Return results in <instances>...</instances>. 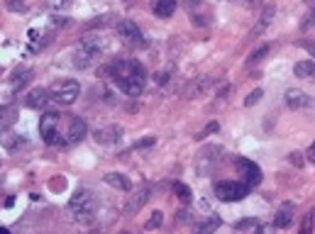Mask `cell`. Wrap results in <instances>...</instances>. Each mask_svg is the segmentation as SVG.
<instances>
[{
  "instance_id": "9",
  "label": "cell",
  "mask_w": 315,
  "mask_h": 234,
  "mask_svg": "<svg viewBox=\"0 0 315 234\" xmlns=\"http://www.w3.org/2000/svg\"><path fill=\"white\" fill-rule=\"evenodd\" d=\"M49 100H52V96H49V90H47V88H32V90L27 93L25 105L32 108V110H44V108L49 105Z\"/></svg>"
},
{
  "instance_id": "11",
  "label": "cell",
  "mask_w": 315,
  "mask_h": 234,
  "mask_svg": "<svg viewBox=\"0 0 315 234\" xmlns=\"http://www.w3.org/2000/svg\"><path fill=\"white\" fill-rule=\"evenodd\" d=\"M120 137H123V127L120 124H110V127H103V129H96V134H93V139L98 144H112Z\"/></svg>"
},
{
  "instance_id": "21",
  "label": "cell",
  "mask_w": 315,
  "mask_h": 234,
  "mask_svg": "<svg viewBox=\"0 0 315 234\" xmlns=\"http://www.w3.org/2000/svg\"><path fill=\"white\" fill-rule=\"evenodd\" d=\"M234 229H237V232H259L261 224H259V220H254V217H245V220L234 222Z\"/></svg>"
},
{
  "instance_id": "3",
  "label": "cell",
  "mask_w": 315,
  "mask_h": 234,
  "mask_svg": "<svg viewBox=\"0 0 315 234\" xmlns=\"http://www.w3.org/2000/svg\"><path fill=\"white\" fill-rule=\"evenodd\" d=\"M69 210H71V215H73V220L76 222L91 224V222L96 220V198L88 193L86 188H78L76 193L71 195Z\"/></svg>"
},
{
  "instance_id": "10",
  "label": "cell",
  "mask_w": 315,
  "mask_h": 234,
  "mask_svg": "<svg viewBox=\"0 0 315 234\" xmlns=\"http://www.w3.org/2000/svg\"><path fill=\"white\" fill-rule=\"evenodd\" d=\"M29 81H32V69L17 66V69L13 71V76H10V90H13V93H20Z\"/></svg>"
},
{
  "instance_id": "35",
  "label": "cell",
  "mask_w": 315,
  "mask_h": 234,
  "mask_svg": "<svg viewBox=\"0 0 315 234\" xmlns=\"http://www.w3.org/2000/svg\"><path fill=\"white\" fill-rule=\"evenodd\" d=\"M151 144H154V137H147V139H142V142H137V149H147Z\"/></svg>"
},
{
  "instance_id": "17",
  "label": "cell",
  "mask_w": 315,
  "mask_h": 234,
  "mask_svg": "<svg viewBox=\"0 0 315 234\" xmlns=\"http://www.w3.org/2000/svg\"><path fill=\"white\" fill-rule=\"evenodd\" d=\"M17 122V108L15 105H0V129H8Z\"/></svg>"
},
{
  "instance_id": "26",
  "label": "cell",
  "mask_w": 315,
  "mask_h": 234,
  "mask_svg": "<svg viewBox=\"0 0 315 234\" xmlns=\"http://www.w3.org/2000/svg\"><path fill=\"white\" fill-rule=\"evenodd\" d=\"M261 98H264V90H261V88H257V90H252V93L245 98V105H247V108H252L254 103H259Z\"/></svg>"
},
{
  "instance_id": "28",
  "label": "cell",
  "mask_w": 315,
  "mask_h": 234,
  "mask_svg": "<svg viewBox=\"0 0 315 234\" xmlns=\"http://www.w3.org/2000/svg\"><path fill=\"white\" fill-rule=\"evenodd\" d=\"M208 83H210L208 78H203V81H195V83L191 85V88H188V96H195V93H203V90L208 88Z\"/></svg>"
},
{
  "instance_id": "37",
  "label": "cell",
  "mask_w": 315,
  "mask_h": 234,
  "mask_svg": "<svg viewBox=\"0 0 315 234\" xmlns=\"http://www.w3.org/2000/svg\"><path fill=\"white\" fill-rule=\"evenodd\" d=\"M310 227H313V212L305 217V224H303V232H310Z\"/></svg>"
},
{
  "instance_id": "19",
  "label": "cell",
  "mask_w": 315,
  "mask_h": 234,
  "mask_svg": "<svg viewBox=\"0 0 315 234\" xmlns=\"http://www.w3.org/2000/svg\"><path fill=\"white\" fill-rule=\"evenodd\" d=\"M0 144H3V147H5L8 152H15V149H17V147L22 144V137H20V134H13V132H5V129H3V132H0Z\"/></svg>"
},
{
  "instance_id": "24",
  "label": "cell",
  "mask_w": 315,
  "mask_h": 234,
  "mask_svg": "<svg viewBox=\"0 0 315 234\" xmlns=\"http://www.w3.org/2000/svg\"><path fill=\"white\" fill-rule=\"evenodd\" d=\"M266 54H269V46H266V44H261L259 49H254V52L249 54V59H247V64L252 66V64H257V61H261V59H264Z\"/></svg>"
},
{
  "instance_id": "29",
  "label": "cell",
  "mask_w": 315,
  "mask_h": 234,
  "mask_svg": "<svg viewBox=\"0 0 315 234\" xmlns=\"http://www.w3.org/2000/svg\"><path fill=\"white\" fill-rule=\"evenodd\" d=\"M288 161L296 166V168H301V166L305 164V159H303V154H301V152H291V154H288Z\"/></svg>"
},
{
  "instance_id": "27",
  "label": "cell",
  "mask_w": 315,
  "mask_h": 234,
  "mask_svg": "<svg viewBox=\"0 0 315 234\" xmlns=\"http://www.w3.org/2000/svg\"><path fill=\"white\" fill-rule=\"evenodd\" d=\"M5 5H8V10H13V13H25V10H27V5H25L22 0H5Z\"/></svg>"
},
{
  "instance_id": "31",
  "label": "cell",
  "mask_w": 315,
  "mask_h": 234,
  "mask_svg": "<svg viewBox=\"0 0 315 234\" xmlns=\"http://www.w3.org/2000/svg\"><path fill=\"white\" fill-rule=\"evenodd\" d=\"M310 25H315V8H313V10H310L308 15H305V20L301 22V27H303V29H308Z\"/></svg>"
},
{
  "instance_id": "38",
  "label": "cell",
  "mask_w": 315,
  "mask_h": 234,
  "mask_svg": "<svg viewBox=\"0 0 315 234\" xmlns=\"http://www.w3.org/2000/svg\"><path fill=\"white\" fill-rule=\"evenodd\" d=\"M303 3H308V5H313V3H315V0H303Z\"/></svg>"
},
{
  "instance_id": "1",
  "label": "cell",
  "mask_w": 315,
  "mask_h": 234,
  "mask_svg": "<svg viewBox=\"0 0 315 234\" xmlns=\"http://www.w3.org/2000/svg\"><path fill=\"white\" fill-rule=\"evenodd\" d=\"M110 76H112V81L115 85L127 93V96L137 98L142 90H144V83H147V71L142 64L137 61H115V64H110Z\"/></svg>"
},
{
  "instance_id": "39",
  "label": "cell",
  "mask_w": 315,
  "mask_h": 234,
  "mask_svg": "<svg viewBox=\"0 0 315 234\" xmlns=\"http://www.w3.org/2000/svg\"><path fill=\"white\" fill-rule=\"evenodd\" d=\"M0 76H3V69H0Z\"/></svg>"
},
{
  "instance_id": "20",
  "label": "cell",
  "mask_w": 315,
  "mask_h": 234,
  "mask_svg": "<svg viewBox=\"0 0 315 234\" xmlns=\"http://www.w3.org/2000/svg\"><path fill=\"white\" fill-rule=\"evenodd\" d=\"M220 224H222V220H220L218 215H208L206 220L195 222V229L198 232H213V229H218Z\"/></svg>"
},
{
  "instance_id": "13",
  "label": "cell",
  "mask_w": 315,
  "mask_h": 234,
  "mask_svg": "<svg viewBox=\"0 0 315 234\" xmlns=\"http://www.w3.org/2000/svg\"><path fill=\"white\" fill-rule=\"evenodd\" d=\"M291 222H293V205H291V203H284L274 217V227L276 229H288Z\"/></svg>"
},
{
  "instance_id": "34",
  "label": "cell",
  "mask_w": 315,
  "mask_h": 234,
  "mask_svg": "<svg viewBox=\"0 0 315 234\" xmlns=\"http://www.w3.org/2000/svg\"><path fill=\"white\" fill-rule=\"evenodd\" d=\"M166 81H169V73H164V71H162V73H159V71L154 73V83H156V85H164Z\"/></svg>"
},
{
  "instance_id": "16",
  "label": "cell",
  "mask_w": 315,
  "mask_h": 234,
  "mask_svg": "<svg viewBox=\"0 0 315 234\" xmlns=\"http://www.w3.org/2000/svg\"><path fill=\"white\" fill-rule=\"evenodd\" d=\"M286 105L291 108V110H301V108L308 105V96H305L303 90L291 88V90H286Z\"/></svg>"
},
{
  "instance_id": "4",
  "label": "cell",
  "mask_w": 315,
  "mask_h": 234,
  "mask_svg": "<svg viewBox=\"0 0 315 234\" xmlns=\"http://www.w3.org/2000/svg\"><path fill=\"white\" fill-rule=\"evenodd\" d=\"M78 93H81V85H78V81H73V78H61V81H56L49 88L52 100L59 103V105H73Z\"/></svg>"
},
{
  "instance_id": "7",
  "label": "cell",
  "mask_w": 315,
  "mask_h": 234,
  "mask_svg": "<svg viewBox=\"0 0 315 234\" xmlns=\"http://www.w3.org/2000/svg\"><path fill=\"white\" fill-rule=\"evenodd\" d=\"M234 166H237L240 176H242V180H245L249 188H252V185H259V183H261V168L254 164V161H249V159H237Z\"/></svg>"
},
{
  "instance_id": "5",
  "label": "cell",
  "mask_w": 315,
  "mask_h": 234,
  "mask_svg": "<svg viewBox=\"0 0 315 234\" xmlns=\"http://www.w3.org/2000/svg\"><path fill=\"white\" fill-rule=\"evenodd\" d=\"M215 195L222 203H237L249 195V185L245 180H215Z\"/></svg>"
},
{
  "instance_id": "22",
  "label": "cell",
  "mask_w": 315,
  "mask_h": 234,
  "mask_svg": "<svg viewBox=\"0 0 315 234\" xmlns=\"http://www.w3.org/2000/svg\"><path fill=\"white\" fill-rule=\"evenodd\" d=\"M293 73H296L298 78H310V76H315V61H298Z\"/></svg>"
},
{
  "instance_id": "30",
  "label": "cell",
  "mask_w": 315,
  "mask_h": 234,
  "mask_svg": "<svg viewBox=\"0 0 315 234\" xmlns=\"http://www.w3.org/2000/svg\"><path fill=\"white\" fill-rule=\"evenodd\" d=\"M218 129H220V124H218V122H210V124H208L206 129H203V132H201V134H198L195 139H206L208 134H213V132H218Z\"/></svg>"
},
{
  "instance_id": "6",
  "label": "cell",
  "mask_w": 315,
  "mask_h": 234,
  "mask_svg": "<svg viewBox=\"0 0 315 234\" xmlns=\"http://www.w3.org/2000/svg\"><path fill=\"white\" fill-rule=\"evenodd\" d=\"M100 49H103V41L100 39H93V37L83 39L81 46H76V52H73V66L76 69H88Z\"/></svg>"
},
{
  "instance_id": "18",
  "label": "cell",
  "mask_w": 315,
  "mask_h": 234,
  "mask_svg": "<svg viewBox=\"0 0 315 234\" xmlns=\"http://www.w3.org/2000/svg\"><path fill=\"white\" fill-rule=\"evenodd\" d=\"M105 183L112 185V188H117V191H123V193L132 191V183H130V178L123 176V173H108V176H105Z\"/></svg>"
},
{
  "instance_id": "32",
  "label": "cell",
  "mask_w": 315,
  "mask_h": 234,
  "mask_svg": "<svg viewBox=\"0 0 315 234\" xmlns=\"http://www.w3.org/2000/svg\"><path fill=\"white\" fill-rule=\"evenodd\" d=\"M176 222H191V210H178L176 212Z\"/></svg>"
},
{
  "instance_id": "8",
  "label": "cell",
  "mask_w": 315,
  "mask_h": 234,
  "mask_svg": "<svg viewBox=\"0 0 315 234\" xmlns=\"http://www.w3.org/2000/svg\"><path fill=\"white\" fill-rule=\"evenodd\" d=\"M117 34L127 44H144V34H142L137 22H132V20H120L117 22Z\"/></svg>"
},
{
  "instance_id": "25",
  "label": "cell",
  "mask_w": 315,
  "mask_h": 234,
  "mask_svg": "<svg viewBox=\"0 0 315 234\" xmlns=\"http://www.w3.org/2000/svg\"><path fill=\"white\" fill-rule=\"evenodd\" d=\"M174 193H176L181 200H186V203L191 200V188H188L186 183H176V185H174Z\"/></svg>"
},
{
  "instance_id": "12",
  "label": "cell",
  "mask_w": 315,
  "mask_h": 234,
  "mask_svg": "<svg viewBox=\"0 0 315 234\" xmlns=\"http://www.w3.org/2000/svg\"><path fill=\"white\" fill-rule=\"evenodd\" d=\"M149 200V188H144V191H139L137 195H132L127 203H125V207H123V212L125 215H137L139 210L144 207V203Z\"/></svg>"
},
{
  "instance_id": "14",
  "label": "cell",
  "mask_w": 315,
  "mask_h": 234,
  "mask_svg": "<svg viewBox=\"0 0 315 234\" xmlns=\"http://www.w3.org/2000/svg\"><path fill=\"white\" fill-rule=\"evenodd\" d=\"M86 132H88V127L83 122L81 117H71L69 120V144H76V142H81L86 137Z\"/></svg>"
},
{
  "instance_id": "36",
  "label": "cell",
  "mask_w": 315,
  "mask_h": 234,
  "mask_svg": "<svg viewBox=\"0 0 315 234\" xmlns=\"http://www.w3.org/2000/svg\"><path fill=\"white\" fill-rule=\"evenodd\" d=\"M305 159H308V161H313V164H315V142L310 144V149L305 152Z\"/></svg>"
},
{
  "instance_id": "2",
  "label": "cell",
  "mask_w": 315,
  "mask_h": 234,
  "mask_svg": "<svg viewBox=\"0 0 315 234\" xmlns=\"http://www.w3.org/2000/svg\"><path fill=\"white\" fill-rule=\"evenodd\" d=\"M69 120L71 115H59V112H44L40 120V134L47 144L52 147H66L69 144Z\"/></svg>"
},
{
  "instance_id": "23",
  "label": "cell",
  "mask_w": 315,
  "mask_h": 234,
  "mask_svg": "<svg viewBox=\"0 0 315 234\" xmlns=\"http://www.w3.org/2000/svg\"><path fill=\"white\" fill-rule=\"evenodd\" d=\"M162 224H164V212H162V210H154V212L149 215V220L144 222V229L151 232V229H159Z\"/></svg>"
},
{
  "instance_id": "33",
  "label": "cell",
  "mask_w": 315,
  "mask_h": 234,
  "mask_svg": "<svg viewBox=\"0 0 315 234\" xmlns=\"http://www.w3.org/2000/svg\"><path fill=\"white\" fill-rule=\"evenodd\" d=\"M301 46H303V49H305V52H308V54H310V56H313V59H315V41H308V39H303V41H301Z\"/></svg>"
},
{
  "instance_id": "15",
  "label": "cell",
  "mask_w": 315,
  "mask_h": 234,
  "mask_svg": "<svg viewBox=\"0 0 315 234\" xmlns=\"http://www.w3.org/2000/svg\"><path fill=\"white\" fill-rule=\"evenodd\" d=\"M154 15L162 17V20H169L171 15L176 13V0H154Z\"/></svg>"
}]
</instances>
